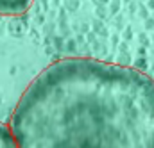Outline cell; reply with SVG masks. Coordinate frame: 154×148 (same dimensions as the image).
<instances>
[{"label":"cell","mask_w":154,"mask_h":148,"mask_svg":"<svg viewBox=\"0 0 154 148\" xmlns=\"http://www.w3.org/2000/svg\"><path fill=\"white\" fill-rule=\"evenodd\" d=\"M0 148H18L11 127L4 123H0Z\"/></svg>","instance_id":"cell-3"},{"label":"cell","mask_w":154,"mask_h":148,"mask_svg":"<svg viewBox=\"0 0 154 148\" xmlns=\"http://www.w3.org/2000/svg\"><path fill=\"white\" fill-rule=\"evenodd\" d=\"M18 148H154V78L93 57L48 64L22 93Z\"/></svg>","instance_id":"cell-1"},{"label":"cell","mask_w":154,"mask_h":148,"mask_svg":"<svg viewBox=\"0 0 154 148\" xmlns=\"http://www.w3.org/2000/svg\"><path fill=\"white\" fill-rule=\"evenodd\" d=\"M32 0H0V14L18 16L31 7Z\"/></svg>","instance_id":"cell-2"}]
</instances>
